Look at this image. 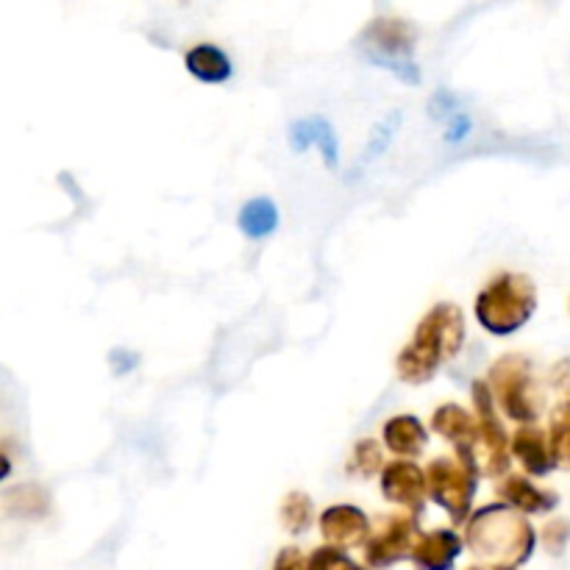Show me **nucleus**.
Instances as JSON below:
<instances>
[{"label": "nucleus", "instance_id": "nucleus-19", "mask_svg": "<svg viewBox=\"0 0 570 570\" xmlns=\"http://www.w3.org/2000/svg\"><path fill=\"white\" fill-rule=\"evenodd\" d=\"M379 471H384L382 445H379V440H373V438H362L360 443L354 445V451H351L348 473L351 476L371 479V476H376Z\"/></svg>", "mask_w": 570, "mask_h": 570}, {"label": "nucleus", "instance_id": "nucleus-26", "mask_svg": "<svg viewBox=\"0 0 570 570\" xmlns=\"http://www.w3.org/2000/svg\"><path fill=\"white\" fill-rule=\"evenodd\" d=\"M109 362H111V367H115L117 376H122V373H128L134 365H137V356L126 354V351H111Z\"/></svg>", "mask_w": 570, "mask_h": 570}, {"label": "nucleus", "instance_id": "nucleus-24", "mask_svg": "<svg viewBox=\"0 0 570 570\" xmlns=\"http://www.w3.org/2000/svg\"><path fill=\"white\" fill-rule=\"evenodd\" d=\"M568 538H570V523L568 521H551L549 527H546V532H543L546 546H549L551 551L566 549Z\"/></svg>", "mask_w": 570, "mask_h": 570}, {"label": "nucleus", "instance_id": "nucleus-6", "mask_svg": "<svg viewBox=\"0 0 570 570\" xmlns=\"http://www.w3.org/2000/svg\"><path fill=\"white\" fill-rule=\"evenodd\" d=\"M429 495L451 515V521L462 523L471 515L473 495H476L479 468L462 456H438L426 468Z\"/></svg>", "mask_w": 570, "mask_h": 570}, {"label": "nucleus", "instance_id": "nucleus-25", "mask_svg": "<svg viewBox=\"0 0 570 570\" xmlns=\"http://www.w3.org/2000/svg\"><path fill=\"white\" fill-rule=\"evenodd\" d=\"M273 570H309V560H306L298 549H284L282 554L276 557Z\"/></svg>", "mask_w": 570, "mask_h": 570}, {"label": "nucleus", "instance_id": "nucleus-16", "mask_svg": "<svg viewBox=\"0 0 570 570\" xmlns=\"http://www.w3.org/2000/svg\"><path fill=\"white\" fill-rule=\"evenodd\" d=\"M462 551V540L449 529H438L417 538L412 560L421 570H449Z\"/></svg>", "mask_w": 570, "mask_h": 570}, {"label": "nucleus", "instance_id": "nucleus-12", "mask_svg": "<svg viewBox=\"0 0 570 570\" xmlns=\"http://www.w3.org/2000/svg\"><path fill=\"white\" fill-rule=\"evenodd\" d=\"M321 532L328 546L345 549V546H360L371 540V521L360 507L337 504L328 507L321 515Z\"/></svg>", "mask_w": 570, "mask_h": 570}, {"label": "nucleus", "instance_id": "nucleus-8", "mask_svg": "<svg viewBox=\"0 0 570 570\" xmlns=\"http://www.w3.org/2000/svg\"><path fill=\"white\" fill-rule=\"evenodd\" d=\"M417 543V521L415 515H390L384 518L379 532L367 540L365 560L373 568H390L393 562L412 554Z\"/></svg>", "mask_w": 570, "mask_h": 570}, {"label": "nucleus", "instance_id": "nucleus-13", "mask_svg": "<svg viewBox=\"0 0 570 570\" xmlns=\"http://www.w3.org/2000/svg\"><path fill=\"white\" fill-rule=\"evenodd\" d=\"M499 499L504 504L515 507L523 515H543V512H551L557 507V495L549 493V490L538 488L534 482H529L527 476H504L499 484Z\"/></svg>", "mask_w": 570, "mask_h": 570}, {"label": "nucleus", "instance_id": "nucleus-3", "mask_svg": "<svg viewBox=\"0 0 570 570\" xmlns=\"http://www.w3.org/2000/svg\"><path fill=\"white\" fill-rule=\"evenodd\" d=\"M538 312V284L527 273H499L482 287L473 304L479 326L493 337L521 332Z\"/></svg>", "mask_w": 570, "mask_h": 570}, {"label": "nucleus", "instance_id": "nucleus-23", "mask_svg": "<svg viewBox=\"0 0 570 570\" xmlns=\"http://www.w3.org/2000/svg\"><path fill=\"white\" fill-rule=\"evenodd\" d=\"M309 570H365L356 562H351L337 546H326V549H317L309 557Z\"/></svg>", "mask_w": 570, "mask_h": 570}, {"label": "nucleus", "instance_id": "nucleus-15", "mask_svg": "<svg viewBox=\"0 0 570 570\" xmlns=\"http://www.w3.org/2000/svg\"><path fill=\"white\" fill-rule=\"evenodd\" d=\"M289 145H293V150H298V154L309 148V145H317L328 170L337 167V137H334V128L326 117H304V120L293 122V126H289Z\"/></svg>", "mask_w": 570, "mask_h": 570}, {"label": "nucleus", "instance_id": "nucleus-14", "mask_svg": "<svg viewBox=\"0 0 570 570\" xmlns=\"http://www.w3.org/2000/svg\"><path fill=\"white\" fill-rule=\"evenodd\" d=\"M384 449L401 460H415L429 443V432L415 415H395L382 429Z\"/></svg>", "mask_w": 570, "mask_h": 570}, {"label": "nucleus", "instance_id": "nucleus-28", "mask_svg": "<svg viewBox=\"0 0 570 570\" xmlns=\"http://www.w3.org/2000/svg\"><path fill=\"white\" fill-rule=\"evenodd\" d=\"M471 570H510V568H504V566H488V568H471Z\"/></svg>", "mask_w": 570, "mask_h": 570}, {"label": "nucleus", "instance_id": "nucleus-4", "mask_svg": "<svg viewBox=\"0 0 570 570\" xmlns=\"http://www.w3.org/2000/svg\"><path fill=\"white\" fill-rule=\"evenodd\" d=\"M415 26L401 17H376L371 26L362 31L360 48L376 67L393 72L404 83L415 87L421 81V70L415 65Z\"/></svg>", "mask_w": 570, "mask_h": 570}, {"label": "nucleus", "instance_id": "nucleus-18", "mask_svg": "<svg viewBox=\"0 0 570 570\" xmlns=\"http://www.w3.org/2000/svg\"><path fill=\"white\" fill-rule=\"evenodd\" d=\"M239 232L248 239H265L278 228V209L271 198H254L239 209Z\"/></svg>", "mask_w": 570, "mask_h": 570}, {"label": "nucleus", "instance_id": "nucleus-17", "mask_svg": "<svg viewBox=\"0 0 570 570\" xmlns=\"http://www.w3.org/2000/svg\"><path fill=\"white\" fill-rule=\"evenodd\" d=\"M184 67L193 78H198L200 83H226L232 78L234 67L228 59L226 50H220L217 45L200 42L184 53Z\"/></svg>", "mask_w": 570, "mask_h": 570}, {"label": "nucleus", "instance_id": "nucleus-10", "mask_svg": "<svg viewBox=\"0 0 570 570\" xmlns=\"http://www.w3.org/2000/svg\"><path fill=\"white\" fill-rule=\"evenodd\" d=\"M382 493L384 499L393 504L406 507L410 512H423L429 495V479L423 468H417L410 460H395L387 462L382 471Z\"/></svg>", "mask_w": 570, "mask_h": 570}, {"label": "nucleus", "instance_id": "nucleus-2", "mask_svg": "<svg viewBox=\"0 0 570 570\" xmlns=\"http://www.w3.org/2000/svg\"><path fill=\"white\" fill-rule=\"evenodd\" d=\"M465 540L476 557H484L493 566L515 568L532 557L538 534L521 510L510 504H490L468 521Z\"/></svg>", "mask_w": 570, "mask_h": 570}, {"label": "nucleus", "instance_id": "nucleus-20", "mask_svg": "<svg viewBox=\"0 0 570 570\" xmlns=\"http://www.w3.org/2000/svg\"><path fill=\"white\" fill-rule=\"evenodd\" d=\"M6 507H9L11 515H42V512H48V495L37 484H22V488H14L6 493Z\"/></svg>", "mask_w": 570, "mask_h": 570}, {"label": "nucleus", "instance_id": "nucleus-5", "mask_svg": "<svg viewBox=\"0 0 570 570\" xmlns=\"http://www.w3.org/2000/svg\"><path fill=\"white\" fill-rule=\"evenodd\" d=\"M488 384L495 395V404L510 421L521 423V426L523 423H538L540 399L529 356L507 354L495 360L488 371Z\"/></svg>", "mask_w": 570, "mask_h": 570}, {"label": "nucleus", "instance_id": "nucleus-22", "mask_svg": "<svg viewBox=\"0 0 570 570\" xmlns=\"http://www.w3.org/2000/svg\"><path fill=\"white\" fill-rule=\"evenodd\" d=\"M282 523L287 532L301 534L312 527V499L306 493H289L282 501Z\"/></svg>", "mask_w": 570, "mask_h": 570}, {"label": "nucleus", "instance_id": "nucleus-7", "mask_svg": "<svg viewBox=\"0 0 570 570\" xmlns=\"http://www.w3.org/2000/svg\"><path fill=\"white\" fill-rule=\"evenodd\" d=\"M473 399V412L479 417V426H482V443H479L476 465L479 473L484 476H507L512 462V438L507 434L504 423H501L499 412H495V395L490 390L488 379H479L471 387Z\"/></svg>", "mask_w": 570, "mask_h": 570}, {"label": "nucleus", "instance_id": "nucleus-21", "mask_svg": "<svg viewBox=\"0 0 570 570\" xmlns=\"http://www.w3.org/2000/svg\"><path fill=\"white\" fill-rule=\"evenodd\" d=\"M549 438L557 462H560L562 468H570V401H566V404H560L551 412Z\"/></svg>", "mask_w": 570, "mask_h": 570}, {"label": "nucleus", "instance_id": "nucleus-9", "mask_svg": "<svg viewBox=\"0 0 570 570\" xmlns=\"http://www.w3.org/2000/svg\"><path fill=\"white\" fill-rule=\"evenodd\" d=\"M432 429L443 440L454 445V454L476 465L479 443H482V426H479L476 412H468L460 404H443L434 410ZM479 468V465H476Z\"/></svg>", "mask_w": 570, "mask_h": 570}, {"label": "nucleus", "instance_id": "nucleus-27", "mask_svg": "<svg viewBox=\"0 0 570 570\" xmlns=\"http://www.w3.org/2000/svg\"><path fill=\"white\" fill-rule=\"evenodd\" d=\"M449 128L451 131H445V139H449V142H456V139H462L468 131H471V120H468L465 115H456L451 117Z\"/></svg>", "mask_w": 570, "mask_h": 570}, {"label": "nucleus", "instance_id": "nucleus-1", "mask_svg": "<svg viewBox=\"0 0 570 570\" xmlns=\"http://www.w3.org/2000/svg\"><path fill=\"white\" fill-rule=\"evenodd\" d=\"M465 345V315L456 304H438L421 317L410 343L395 360L399 379L406 384H426L445 362Z\"/></svg>", "mask_w": 570, "mask_h": 570}, {"label": "nucleus", "instance_id": "nucleus-11", "mask_svg": "<svg viewBox=\"0 0 570 570\" xmlns=\"http://www.w3.org/2000/svg\"><path fill=\"white\" fill-rule=\"evenodd\" d=\"M512 456L521 462L529 476H549L554 468H560L554 449H551L549 432H543L538 423H523L512 434Z\"/></svg>", "mask_w": 570, "mask_h": 570}]
</instances>
